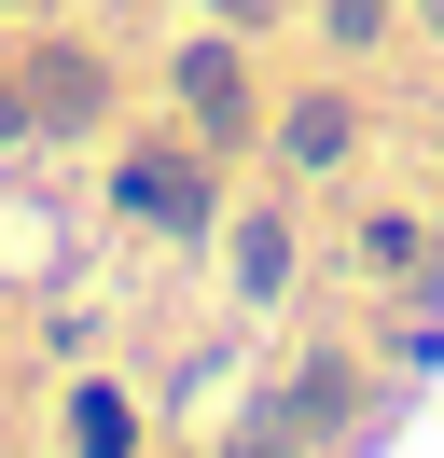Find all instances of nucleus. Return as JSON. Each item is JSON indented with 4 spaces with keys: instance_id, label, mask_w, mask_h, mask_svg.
Instances as JSON below:
<instances>
[{
    "instance_id": "f257e3e1",
    "label": "nucleus",
    "mask_w": 444,
    "mask_h": 458,
    "mask_svg": "<svg viewBox=\"0 0 444 458\" xmlns=\"http://www.w3.org/2000/svg\"><path fill=\"white\" fill-rule=\"evenodd\" d=\"M125 208H139V223H166V236H194V223H209L194 153H139V167H125Z\"/></svg>"
},
{
    "instance_id": "f03ea898",
    "label": "nucleus",
    "mask_w": 444,
    "mask_h": 458,
    "mask_svg": "<svg viewBox=\"0 0 444 458\" xmlns=\"http://www.w3.org/2000/svg\"><path fill=\"white\" fill-rule=\"evenodd\" d=\"M181 98H194V125H222V140H236V125H250V84H236V42H194V56H181Z\"/></svg>"
},
{
    "instance_id": "7ed1b4c3",
    "label": "nucleus",
    "mask_w": 444,
    "mask_h": 458,
    "mask_svg": "<svg viewBox=\"0 0 444 458\" xmlns=\"http://www.w3.org/2000/svg\"><path fill=\"white\" fill-rule=\"evenodd\" d=\"M347 403H361V375H347V361H305V375H292V403H278V430H333Z\"/></svg>"
},
{
    "instance_id": "20e7f679",
    "label": "nucleus",
    "mask_w": 444,
    "mask_h": 458,
    "mask_svg": "<svg viewBox=\"0 0 444 458\" xmlns=\"http://www.w3.org/2000/svg\"><path fill=\"white\" fill-rule=\"evenodd\" d=\"M28 112H42V125H83V112H98V70H83V56H42V70H28Z\"/></svg>"
},
{
    "instance_id": "39448f33",
    "label": "nucleus",
    "mask_w": 444,
    "mask_h": 458,
    "mask_svg": "<svg viewBox=\"0 0 444 458\" xmlns=\"http://www.w3.org/2000/svg\"><path fill=\"white\" fill-rule=\"evenodd\" d=\"M278 140H292V167H333V153H347V112H333V98H305Z\"/></svg>"
},
{
    "instance_id": "423d86ee",
    "label": "nucleus",
    "mask_w": 444,
    "mask_h": 458,
    "mask_svg": "<svg viewBox=\"0 0 444 458\" xmlns=\"http://www.w3.org/2000/svg\"><path fill=\"white\" fill-rule=\"evenodd\" d=\"M236 278H250V292H278V278H292V236L250 223V236H236Z\"/></svg>"
},
{
    "instance_id": "0eeeda50",
    "label": "nucleus",
    "mask_w": 444,
    "mask_h": 458,
    "mask_svg": "<svg viewBox=\"0 0 444 458\" xmlns=\"http://www.w3.org/2000/svg\"><path fill=\"white\" fill-rule=\"evenodd\" d=\"M388 29V0H333V42H375Z\"/></svg>"
},
{
    "instance_id": "6e6552de",
    "label": "nucleus",
    "mask_w": 444,
    "mask_h": 458,
    "mask_svg": "<svg viewBox=\"0 0 444 458\" xmlns=\"http://www.w3.org/2000/svg\"><path fill=\"white\" fill-rule=\"evenodd\" d=\"M28 125H42V112H28V98H14V84H0V140H28Z\"/></svg>"
},
{
    "instance_id": "1a4fd4ad",
    "label": "nucleus",
    "mask_w": 444,
    "mask_h": 458,
    "mask_svg": "<svg viewBox=\"0 0 444 458\" xmlns=\"http://www.w3.org/2000/svg\"><path fill=\"white\" fill-rule=\"evenodd\" d=\"M431 29H444V0H431Z\"/></svg>"
}]
</instances>
